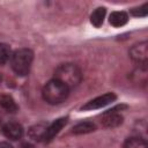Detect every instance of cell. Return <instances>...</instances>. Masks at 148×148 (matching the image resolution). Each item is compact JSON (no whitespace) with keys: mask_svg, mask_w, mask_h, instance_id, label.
<instances>
[{"mask_svg":"<svg viewBox=\"0 0 148 148\" xmlns=\"http://www.w3.org/2000/svg\"><path fill=\"white\" fill-rule=\"evenodd\" d=\"M56 80L60 81L69 89L79 86L82 80V72L80 67L72 62H66L59 65L54 69V77Z\"/></svg>","mask_w":148,"mask_h":148,"instance_id":"6da1fadb","label":"cell"},{"mask_svg":"<svg viewBox=\"0 0 148 148\" xmlns=\"http://www.w3.org/2000/svg\"><path fill=\"white\" fill-rule=\"evenodd\" d=\"M42 95L46 103L56 105L66 101V98L69 95V88L60 81L52 79L44 86Z\"/></svg>","mask_w":148,"mask_h":148,"instance_id":"7a4b0ae2","label":"cell"},{"mask_svg":"<svg viewBox=\"0 0 148 148\" xmlns=\"http://www.w3.org/2000/svg\"><path fill=\"white\" fill-rule=\"evenodd\" d=\"M34 60V53L29 49H18L12 53L10 65L13 71L18 76H25L31 67Z\"/></svg>","mask_w":148,"mask_h":148,"instance_id":"3957f363","label":"cell"},{"mask_svg":"<svg viewBox=\"0 0 148 148\" xmlns=\"http://www.w3.org/2000/svg\"><path fill=\"white\" fill-rule=\"evenodd\" d=\"M117 98L116 94L113 92H106L102 96H98L89 102H87L82 108L81 110L82 111H90V110H96V109H102L109 104H111L112 102H114Z\"/></svg>","mask_w":148,"mask_h":148,"instance_id":"277c9868","label":"cell"},{"mask_svg":"<svg viewBox=\"0 0 148 148\" xmlns=\"http://www.w3.org/2000/svg\"><path fill=\"white\" fill-rule=\"evenodd\" d=\"M130 57L139 65H146L148 60V43L145 40L134 44L130 50Z\"/></svg>","mask_w":148,"mask_h":148,"instance_id":"5b68a950","label":"cell"},{"mask_svg":"<svg viewBox=\"0 0 148 148\" xmlns=\"http://www.w3.org/2000/svg\"><path fill=\"white\" fill-rule=\"evenodd\" d=\"M2 133L6 138L10 139V140H18L22 138L23 135V127L21 124L16 123V121H9L6 123L2 126Z\"/></svg>","mask_w":148,"mask_h":148,"instance_id":"8992f818","label":"cell"},{"mask_svg":"<svg viewBox=\"0 0 148 148\" xmlns=\"http://www.w3.org/2000/svg\"><path fill=\"white\" fill-rule=\"evenodd\" d=\"M66 124H67V118L62 117V118H59V119L54 120L52 124L47 125V128H46V132H45V136H44V141L45 142H50L62 130V127Z\"/></svg>","mask_w":148,"mask_h":148,"instance_id":"52a82bcc","label":"cell"},{"mask_svg":"<svg viewBox=\"0 0 148 148\" xmlns=\"http://www.w3.org/2000/svg\"><path fill=\"white\" fill-rule=\"evenodd\" d=\"M123 116L118 112H109L106 111L103 117H102V124L103 126L108 127V128H113V127H118L119 125L123 124Z\"/></svg>","mask_w":148,"mask_h":148,"instance_id":"ba28073f","label":"cell"},{"mask_svg":"<svg viewBox=\"0 0 148 148\" xmlns=\"http://www.w3.org/2000/svg\"><path fill=\"white\" fill-rule=\"evenodd\" d=\"M46 128H47V124H45V123L36 124V125H34L29 128L28 135H29L30 139H32L35 141H44Z\"/></svg>","mask_w":148,"mask_h":148,"instance_id":"9c48e42d","label":"cell"},{"mask_svg":"<svg viewBox=\"0 0 148 148\" xmlns=\"http://www.w3.org/2000/svg\"><path fill=\"white\" fill-rule=\"evenodd\" d=\"M128 21V15L125 12H112L109 17V22L114 28H120L125 25Z\"/></svg>","mask_w":148,"mask_h":148,"instance_id":"30bf717a","label":"cell"},{"mask_svg":"<svg viewBox=\"0 0 148 148\" xmlns=\"http://www.w3.org/2000/svg\"><path fill=\"white\" fill-rule=\"evenodd\" d=\"M0 106L8 112H16L18 109L14 98L7 94H0Z\"/></svg>","mask_w":148,"mask_h":148,"instance_id":"8fae6325","label":"cell"},{"mask_svg":"<svg viewBox=\"0 0 148 148\" xmlns=\"http://www.w3.org/2000/svg\"><path fill=\"white\" fill-rule=\"evenodd\" d=\"M105 15H106V9L105 7H98L96 8L91 15H90V22L94 27L96 28H99L103 22H104V18H105Z\"/></svg>","mask_w":148,"mask_h":148,"instance_id":"7c38bea8","label":"cell"},{"mask_svg":"<svg viewBox=\"0 0 148 148\" xmlns=\"http://www.w3.org/2000/svg\"><path fill=\"white\" fill-rule=\"evenodd\" d=\"M96 130V126L94 123L91 121H82L79 123L77 125H75L73 127V133L74 134H86V133H90L94 132Z\"/></svg>","mask_w":148,"mask_h":148,"instance_id":"4fadbf2b","label":"cell"},{"mask_svg":"<svg viewBox=\"0 0 148 148\" xmlns=\"http://www.w3.org/2000/svg\"><path fill=\"white\" fill-rule=\"evenodd\" d=\"M124 148H148V146L146 139L141 136H132L125 141Z\"/></svg>","mask_w":148,"mask_h":148,"instance_id":"5bb4252c","label":"cell"},{"mask_svg":"<svg viewBox=\"0 0 148 148\" xmlns=\"http://www.w3.org/2000/svg\"><path fill=\"white\" fill-rule=\"evenodd\" d=\"M12 58V51L9 45L5 43H0V65L6 64Z\"/></svg>","mask_w":148,"mask_h":148,"instance_id":"9a60e30c","label":"cell"},{"mask_svg":"<svg viewBox=\"0 0 148 148\" xmlns=\"http://www.w3.org/2000/svg\"><path fill=\"white\" fill-rule=\"evenodd\" d=\"M131 14L135 17H145L148 14V3H143L140 7L136 8H132L131 9Z\"/></svg>","mask_w":148,"mask_h":148,"instance_id":"2e32d148","label":"cell"},{"mask_svg":"<svg viewBox=\"0 0 148 148\" xmlns=\"http://www.w3.org/2000/svg\"><path fill=\"white\" fill-rule=\"evenodd\" d=\"M0 148H13V146L9 142L6 141H0Z\"/></svg>","mask_w":148,"mask_h":148,"instance_id":"e0dca14e","label":"cell"},{"mask_svg":"<svg viewBox=\"0 0 148 148\" xmlns=\"http://www.w3.org/2000/svg\"><path fill=\"white\" fill-rule=\"evenodd\" d=\"M20 148H34V146H32L31 143L24 142V143H22V145H21V147H20Z\"/></svg>","mask_w":148,"mask_h":148,"instance_id":"ac0fdd59","label":"cell"},{"mask_svg":"<svg viewBox=\"0 0 148 148\" xmlns=\"http://www.w3.org/2000/svg\"><path fill=\"white\" fill-rule=\"evenodd\" d=\"M1 80H2V76H1V74H0V82H1Z\"/></svg>","mask_w":148,"mask_h":148,"instance_id":"d6986e66","label":"cell"}]
</instances>
